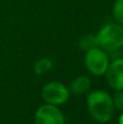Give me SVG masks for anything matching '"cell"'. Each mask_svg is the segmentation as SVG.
<instances>
[{
  "mask_svg": "<svg viewBox=\"0 0 123 124\" xmlns=\"http://www.w3.org/2000/svg\"><path fill=\"white\" fill-rule=\"evenodd\" d=\"M87 108L91 116L99 122L109 121L115 111L112 98L102 90H96L87 96Z\"/></svg>",
  "mask_w": 123,
  "mask_h": 124,
  "instance_id": "cell-1",
  "label": "cell"
},
{
  "mask_svg": "<svg viewBox=\"0 0 123 124\" xmlns=\"http://www.w3.org/2000/svg\"><path fill=\"white\" fill-rule=\"evenodd\" d=\"M97 46L106 50H115L123 46V26L120 24H109L100 30L96 36Z\"/></svg>",
  "mask_w": 123,
  "mask_h": 124,
  "instance_id": "cell-2",
  "label": "cell"
},
{
  "mask_svg": "<svg viewBox=\"0 0 123 124\" xmlns=\"http://www.w3.org/2000/svg\"><path fill=\"white\" fill-rule=\"evenodd\" d=\"M85 64L91 73L95 75H102L106 73L109 65L108 57L102 50L98 48H92L87 50Z\"/></svg>",
  "mask_w": 123,
  "mask_h": 124,
  "instance_id": "cell-3",
  "label": "cell"
},
{
  "mask_svg": "<svg viewBox=\"0 0 123 124\" xmlns=\"http://www.w3.org/2000/svg\"><path fill=\"white\" fill-rule=\"evenodd\" d=\"M41 95H43V98L50 105H62L68 100L70 92L61 83L51 82L44 86Z\"/></svg>",
  "mask_w": 123,
  "mask_h": 124,
  "instance_id": "cell-4",
  "label": "cell"
},
{
  "mask_svg": "<svg viewBox=\"0 0 123 124\" xmlns=\"http://www.w3.org/2000/svg\"><path fill=\"white\" fill-rule=\"evenodd\" d=\"M36 124H64L63 114L54 105H44L35 114Z\"/></svg>",
  "mask_w": 123,
  "mask_h": 124,
  "instance_id": "cell-5",
  "label": "cell"
},
{
  "mask_svg": "<svg viewBox=\"0 0 123 124\" xmlns=\"http://www.w3.org/2000/svg\"><path fill=\"white\" fill-rule=\"evenodd\" d=\"M107 82L113 89L123 90V59L115 60L106 71Z\"/></svg>",
  "mask_w": 123,
  "mask_h": 124,
  "instance_id": "cell-6",
  "label": "cell"
},
{
  "mask_svg": "<svg viewBox=\"0 0 123 124\" xmlns=\"http://www.w3.org/2000/svg\"><path fill=\"white\" fill-rule=\"evenodd\" d=\"M91 86V81L86 76H77L70 85V89L73 94H83Z\"/></svg>",
  "mask_w": 123,
  "mask_h": 124,
  "instance_id": "cell-7",
  "label": "cell"
},
{
  "mask_svg": "<svg viewBox=\"0 0 123 124\" xmlns=\"http://www.w3.org/2000/svg\"><path fill=\"white\" fill-rule=\"evenodd\" d=\"M52 66V62L50 59L45 58V59H41L35 64V71H36L37 74H43V73L47 72L51 69Z\"/></svg>",
  "mask_w": 123,
  "mask_h": 124,
  "instance_id": "cell-8",
  "label": "cell"
},
{
  "mask_svg": "<svg viewBox=\"0 0 123 124\" xmlns=\"http://www.w3.org/2000/svg\"><path fill=\"white\" fill-rule=\"evenodd\" d=\"M80 46L82 47V49H85V50H89L92 48H95V46H97L96 36L87 35V36L83 37L80 41Z\"/></svg>",
  "mask_w": 123,
  "mask_h": 124,
  "instance_id": "cell-9",
  "label": "cell"
},
{
  "mask_svg": "<svg viewBox=\"0 0 123 124\" xmlns=\"http://www.w3.org/2000/svg\"><path fill=\"white\" fill-rule=\"evenodd\" d=\"M112 102L115 109L122 111L123 110V92L122 89H115V94L112 96Z\"/></svg>",
  "mask_w": 123,
  "mask_h": 124,
  "instance_id": "cell-10",
  "label": "cell"
},
{
  "mask_svg": "<svg viewBox=\"0 0 123 124\" xmlns=\"http://www.w3.org/2000/svg\"><path fill=\"white\" fill-rule=\"evenodd\" d=\"M113 15L115 20L123 24V0H117L113 7Z\"/></svg>",
  "mask_w": 123,
  "mask_h": 124,
  "instance_id": "cell-11",
  "label": "cell"
},
{
  "mask_svg": "<svg viewBox=\"0 0 123 124\" xmlns=\"http://www.w3.org/2000/svg\"><path fill=\"white\" fill-rule=\"evenodd\" d=\"M119 124H123V113L121 114V116H120V120H119Z\"/></svg>",
  "mask_w": 123,
  "mask_h": 124,
  "instance_id": "cell-12",
  "label": "cell"
}]
</instances>
